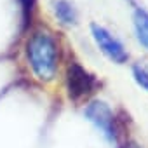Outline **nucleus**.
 <instances>
[{
  "mask_svg": "<svg viewBox=\"0 0 148 148\" xmlns=\"http://www.w3.org/2000/svg\"><path fill=\"white\" fill-rule=\"evenodd\" d=\"M28 64L38 80L49 82L58 71V44L45 30H37L30 35L25 45Z\"/></svg>",
  "mask_w": 148,
  "mask_h": 148,
  "instance_id": "f257e3e1",
  "label": "nucleus"
},
{
  "mask_svg": "<svg viewBox=\"0 0 148 148\" xmlns=\"http://www.w3.org/2000/svg\"><path fill=\"white\" fill-rule=\"evenodd\" d=\"M91 33H92V37H94V40H96V44H98V47L101 49V52H103L108 59H112L113 63H119V64L127 61L129 54H127V51L124 49L122 42H120L119 38H115L106 28H103V26L92 23V25H91Z\"/></svg>",
  "mask_w": 148,
  "mask_h": 148,
  "instance_id": "20e7f679",
  "label": "nucleus"
},
{
  "mask_svg": "<svg viewBox=\"0 0 148 148\" xmlns=\"http://www.w3.org/2000/svg\"><path fill=\"white\" fill-rule=\"evenodd\" d=\"M98 82L92 73H89L80 63L73 61L66 68V92L71 101H80L91 96Z\"/></svg>",
  "mask_w": 148,
  "mask_h": 148,
  "instance_id": "f03ea898",
  "label": "nucleus"
},
{
  "mask_svg": "<svg viewBox=\"0 0 148 148\" xmlns=\"http://www.w3.org/2000/svg\"><path fill=\"white\" fill-rule=\"evenodd\" d=\"M124 148H139V146H138V145H136L134 141H129V143H127V145H125Z\"/></svg>",
  "mask_w": 148,
  "mask_h": 148,
  "instance_id": "1a4fd4ad",
  "label": "nucleus"
},
{
  "mask_svg": "<svg viewBox=\"0 0 148 148\" xmlns=\"http://www.w3.org/2000/svg\"><path fill=\"white\" fill-rule=\"evenodd\" d=\"M35 5L37 0H19V7H21V19H23V30L26 26H30L32 19H33V12H35Z\"/></svg>",
  "mask_w": 148,
  "mask_h": 148,
  "instance_id": "0eeeda50",
  "label": "nucleus"
},
{
  "mask_svg": "<svg viewBox=\"0 0 148 148\" xmlns=\"http://www.w3.org/2000/svg\"><path fill=\"white\" fill-rule=\"evenodd\" d=\"M54 14L59 19V23L71 26V25H77V11L70 2L66 0H58L54 2Z\"/></svg>",
  "mask_w": 148,
  "mask_h": 148,
  "instance_id": "39448f33",
  "label": "nucleus"
},
{
  "mask_svg": "<svg viewBox=\"0 0 148 148\" xmlns=\"http://www.w3.org/2000/svg\"><path fill=\"white\" fill-rule=\"evenodd\" d=\"M86 119L101 131V134L108 141H117V127H115V115L112 108L105 101H91L84 110Z\"/></svg>",
  "mask_w": 148,
  "mask_h": 148,
  "instance_id": "7ed1b4c3",
  "label": "nucleus"
},
{
  "mask_svg": "<svg viewBox=\"0 0 148 148\" xmlns=\"http://www.w3.org/2000/svg\"><path fill=\"white\" fill-rule=\"evenodd\" d=\"M132 75H134V80H136L143 89L148 91V70L143 68V66H139V64H134V66H132Z\"/></svg>",
  "mask_w": 148,
  "mask_h": 148,
  "instance_id": "6e6552de",
  "label": "nucleus"
},
{
  "mask_svg": "<svg viewBox=\"0 0 148 148\" xmlns=\"http://www.w3.org/2000/svg\"><path fill=\"white\" fill-rule=\"evenodd\" d=\"M132 21H134V28H136V35H138V40L148 49V14L141 9H138L132 16Z\"/></svg>",
  "mask_w": 148,
  "mask_h": 148,
  "instance_id": "423d86ee",
  "label": "nucleus"
}]
</instances>
